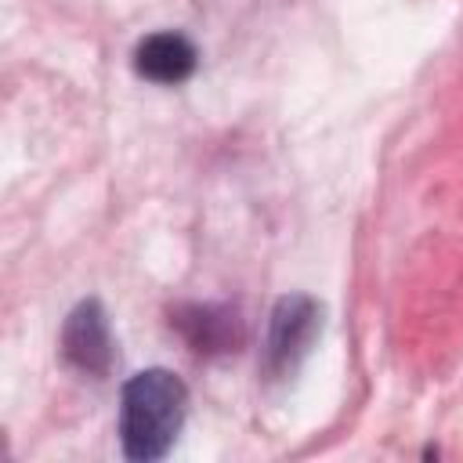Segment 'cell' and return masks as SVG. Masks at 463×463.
<instances>
[{"label": "cell", "instance_id": "2", "mask_svg": "<svg viewBox=\"0 0 463 463\" xmlns=\"http://www.w3.org/2000/svg\"><path fill=\"white\" fill-rule=\"evenodd\" d=\"M322 329V307L307 293H289L271 307L268 318V340H264V373L275 380H286L297 373L304 354L311 351L315 336Z\"/></svg>", "mask_w": 463, "mask_h": 463}, {"label": "cell", "instance_id": "3", "mask_svg": "<svg viewBox=\"0 0 463 463\" xmlns=\"http://www.w3.org/2000/svg\"><path fill=\"white\" fill-rule=\"evenodd\" d=\"M61 354L72 369L87 376H105L112 369V329L101 300H80L61 326Z\"/></svg>", "mask_w": 463, "mask_h": 463}, {"label": "cell", "instance_id": "5", "mask_svg": "<svg viewBox=\"0 0 463 463\" xmlns=\"http://www.w3.org/2000/svg\"><path fill=\"white\" fill-rule=\"evenodd\" d=\"M174 326L199 354H224L242 344V322L232 307L217 304H188L174 311Z\"/></svg>", "mask_w": 463, "mask_h": 463}, {"label": "cell", "instance_id": "4", "mask_svg": "<svg viewBox=\"0 0 463 463\" xmlns=\"http://www.w3.org/2000/svg\"><path fill=\"white\" fill-rule=\"evenodd\" d=\"M195 65H199V51L181 33H152L134 51L137 76H145L152 83H163V87L184 83L195 72Z\"/></svg>", "mask_w": 463, "mask_h": 463}, {"label": "cell", "instance_id": "1", "mask_svg": "<svg viewBox=\"0 0 463 463\" xmlns=\"http://www.w3.org/2000/svg\"><path fill=\"white\" fill-rule=\"evenodd\" d=\"M188 387L170 369H141L119 394V441L134 463H152L170 452L184 427Z\"/></svg>", "mask_w": 463, "mask_h": 463}]
</instances>
